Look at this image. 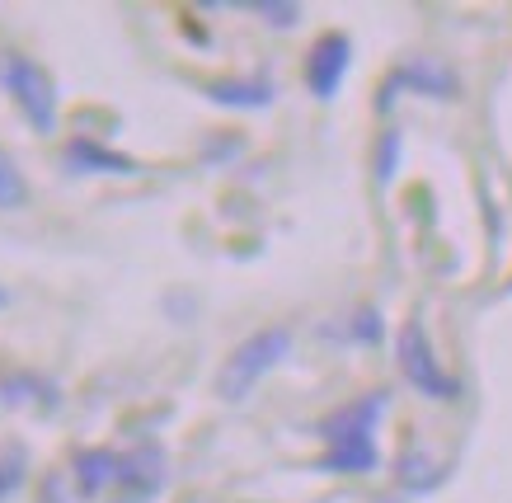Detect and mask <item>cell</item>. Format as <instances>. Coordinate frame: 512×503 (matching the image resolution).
<instances>
[{
	"mask_svg": "<svg viewBox=\"0 0 512 503\" xmlns=\"http://www.w3.org/2000/svg\"><path fill=\"white\" fill-rule=\"evenodd\" d=\"M381 409H386V395H367V400H353V405L329 414L325 471H339V475L376 471V419H381Z\"/></svg>",
	"mask_w": 512,
	"mask_h": 503,
	"instance_id": "6da1fadb",
	"label": "cell"
},
{
	"mask_svg": "<svg viewBox=\"0 0 512 503\" xmlns=\"http://www.w3.org/2000/svg\"><path fill=\"white\" fill-rule=\"evenodd\" d=\"M287 353H292V334L287 330H259L254 339H245V344L226 358L221 381H217L221 395H226V400H240V395H245L249 386H259V377H268Z\"/></svg>",
	"mask_w": 512,
	"mask_h": 503,
	"instance_id": "7a4b0ae2",
	"label": "cell"
},
{
	"mask_svg": "<svg viewBox=\"0 0 512 503\" xmlns=\"http://www.w3.org/2000/svg\"><path fill=\"white\" fill-rule=\"evenodd\" d=\"M0 80L38 132L57 127V95H52V80H47L43 66L29 62V57H0Z\"/></svg>",
	"mask_w": 512,
	"mask_h": 503,
	"instance_id": "3957f363",
	"label": "cell"
},
{
	"mask_svg": "<svg viewBox=\"0 0 512 503\" xmlns=\"http://www.w3.org/2000/svg\"><path fill=\"white\" fill-rule=\"evenodd\" d=\"M400 372L414 381L423 395H433V400H451V395L461 391V381L442 372V362H437V353H433V344H428V334H423L419 320H409L400 330Z\"/></svg>",
	"mask_w": 512,
	"mask_h": 503,
	"instance_id": "277c9868",
	"label": "cell"
},
{
	"mask_svg": "<svg viewBox=\"0 0 512 503\" xmlns=\"http://www.w3.org/2000/svg\"><path fill=\"white\" fill-rule=\"evenodd\" d=\"M348 38L343 33H329V38H320L311 52V66H306V85H311L320 99H329L334 90L343 85V71H348Z\"/></svg>",
	"mask_w": 512,
	"mask_h": 503,
	"instance_id": "5b68a950",
	"label": "cell"
},
{
	"mask_svg": "<svg viewBox=\"0 0 512 503\" xmlns=\"http://www.w3.org/2000/svg\"><path fill=\"white\" fill-rule=\"evenodd\" d=\"M76 475H80V489H85V494H99V489L118 485V456L113 452H85L76 461Z\"/></svg>",
	"mask_w": 512,
	"mask_h": 503,
	"instance_id": "8992f818",
	"label": "cell"
},
{
	"mask_svg": "<svg viewBox=\"0 0 512 503\" xmlns=\"http://www.w3.org/2000/svg\"><path fill=\"white\" fill-rule=\"evenodd\" d=\"M24 203V179H19L15 160L0 151V207H19Z\"/></svg>",
	"mask_w": 512,
	"mask_h": 503,
	"instance_id": "52a82bcc",
	"label": "cell"
},
{
	"mask_svg": "<svg viewBox=\"0 0 512 503\" xmlns=\"http://www.w3.org/2000/svg\"><path fill=\"white\" fill-rule=\"evenodd\" d=\"M212 99H221V104H268V85H212Z\"/></svg>",
	"mask_w": 512,
	"mask_h": 503,
	"instance_id": "ba28073f",
	"label": "cell"
},
{
	"mask_svg": "<svg viewBox=\"0 0 512 503\" xmlns=\"http://www.w3.org/2000/svg\"><path fill=\"white\" fill-rule=\"evenodd\" d=\"M19 480H24V456L5 452V456H0V499H5V494H15Z\"/></svg>",
	"mask_w": 512,
	"mask_h": 503,
	"instance_id": "9c48e42d",
	"label": "cell"
},
{
	"mask_svg": "<svg viewBox=\"0 0 512 503\" xmlns=\"http://www.w3.org/2000/svg\"><path fill=\"white\" fill-rule=\"evenodd\" d=\"M0 306H5V292H0Z\"/></svg>",
	"mask_w": 512,
	"mask_h": 503,
	"instance_id": "30bf717a",
	"label": "cell"
}]
</instances>
